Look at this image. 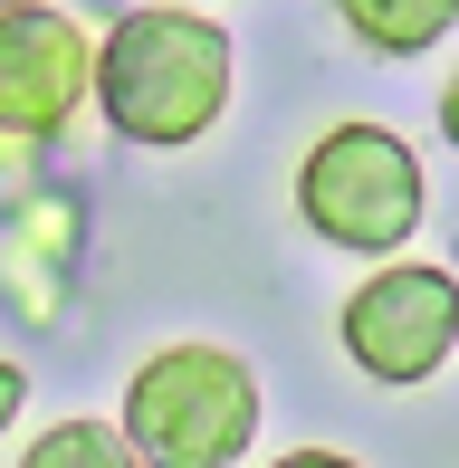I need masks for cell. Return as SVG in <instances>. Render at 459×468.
I'll list each match as a JSON object with an SVG mask.
<instances>
[{"instance_id":"cell-1","label":"cell","mask_w":459,"mask_h":468,"mask_svg":"<svg viewBox=\"0 0 459 468\" xmlns=\"http://www.w3.org/2000/svg\"><path fill=\"white\" fill-rule=\"evenodd\" d=\"M230 77H240V48L211 10H182V0H154V10H124L96 38L87 96L106 105V124L124 144H154V154H182L220 124Z\"/></svg>"},{"instance_id":"cell-2","label":"cell","mask_w":459,"mask_h":468,"mask_svg":"<svg viewBox=\"0 0 459 468\" xmlns=\"http://www.w3.org/2000/svg\"><path fill=\"white\" fill-rule=\"evenodd\" d=\"M115 431L144 468H230L259 440V373L220 345H163L124 382Z\"/></svg>"},{"instance_id":"cell-3","label":"cell","mask_w":459,"mask_h":468,"mask_svg":"<svg viewBox=\"0 0 459 468\" xmlns=\"http://www.w3.org/2000/svg\"><path fill=\"white\" fill-rule=\"evenodd\" d=\"M422 201H431L422 154L392 124H336L297 163V220L336 249H364V259H392L422 229Z\"/></svg>"},{"instance_id":"cell-4","label":"cell","mask_w":459,"mask_h":468,"mask_svg":"<svg viewBox=\"0 0 459 468\" xmlns=\"http://www.w3.org/2000/svg\"><path fill=\"white\" fill-rule=\"evenodd\" d=\"M450 345H459V278H450V268L392 259V268H373V278L345 296V354H354V373L392 382V392L431 382L450 364Z\"/></svg>"},{"instance_id":"cell-5","label":"cell","mask_w":459,"mask_h":468,"mask_svg":"<svg viewBox=\"0 0 459 468\" xmlns=\"http://www.w3.org/2000/svg\"><path fill=\"white\" fill-rule=\"evenodd\" d=\"M87 68H96V48L68 10H48V0L0 10V134L58 144L77 124V105H87Z\"/></svg>"},{"instance_id":"cell-6","label":"cell","mask_w":459,"mask_h":468,"mask_svg":"<svg viewBox=\"0 0 459 468\" xmlns=\"http://www.w3.org/2000/svg\"><path fill=\"white\" fill-rule=\"evenodd\" d=\"M336 10H345V29L364 38V48H383V58H422V48H441V38H450L459 0H336Z\"/></svg>"},{"instance_id":"cell-7","label":"cell","mask_w":459,"mask_h":468,"mask_svg":"<svg viewBox=\"0 0 459 468\" xmlns=\"http://www.w3.org/2000/svg\"><path fill=\"white\" fill-rule=\"evenodd\" d=\"M19 468H144V459L124 450L115 420H58V431L29 440V459H19Z\"/></svg>"},{"instance_id":"cell-8","label":"cell","mask_w":459,"mask_h":468,"mask_svg":"<svg viewBox=\"0 0 459 468\" xmlns=\"http://www.w3.org/2000/svg\"><path fill=\"white\" fill-rule=\"evenodd\" d=\"M19 401H29V373H19V364H0V431L19 420Z\"/></svg>"},{"instance_id":"cell-9","label":"cell","mask_w":459,"mask_h":468,"mask_svg":"<svg viewBox=\"0 0 459 468\" xmlns=\"http://www.w3.org/2000/svg\"><path fill=\"white\" fill-rule=\"evenodd\" d=\"M268 468H364V459H345V450H297V459H268Z\"/></svg>"},{"instance_id":"cell-10","label":"cell","mask_w":459,"mask_h":468,"mask_svg":"<svg viewBox=\"0 0 459 468\" xmlns=\"http://www.w3.org/2000/svg\"><path fill=\"white\" fill-rule=\"evenodd\" d=\"M441 134L459 144V77H450V87H441Z\"/></svg>"},{"instance_id":"cell-11","label":"cell","mask_w":459,"mask_h":468,"mask_svg":"<svg viewBox=\"0 0 459 468\" xmlns=\"http://www.w3.org/2000/svg\"><path fill=\"white\" fill-rule=\"evenodd\" d=\"M0 10H29V0H0Z\"/></svg>"}]
</instances>
